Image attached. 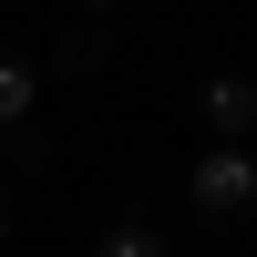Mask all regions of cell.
<instances>
[{
    "label": "cell",
    "instance_id": "5b68a950",
    "mask_svg": "<svg viewBox=\"0 0 257 257\" xmlns=\"http://www.w3.org/2000/svg\"><path fill=\"white\" fill-rule=\"evenodd\" d=\"M93 257H175V247H165V237H155V226H144V216H134V206H123V216H113V226H103V247H93Z\"/></svg>",
    "mask_w": 257,
    "mask_h": 257
},
{
    "label": "cell",
    "instance_id": "6da1fadb",
    "mask_svg": "<svg viewBox=\"0 0 257 257\" xmlns=\"http://www.w3.org/2000/svg\"><path fill=\"white\" fill-rule=\"evenodd\" d=\"M185 196H196L206 226H237L247 206H257V155H247V144H206L196 175H185Z\"/></svg>",
    "mask_w": 257,
    "mask_h": 257
},
{
    "label": "cell",
    "instance_id": "7a4b0ae2",
    "mask_svg": "<svg viewBox=\"0 0 257 257\" xmlns=\"http://www.w3.org/2000/svg\"><path fill=\"white\" fill-rule=\"evenodd\" d=\"M196 123H206L216 144H247V134H257V82L206 72V82H196Z\"/></svg>",
    "mask_w": 257,
    "mask_h": 257
},
{
    "label": "cell",
    "instance_id": "8992f818",
    "mask_svg": "<svg viewBox=\"0 0 257 257\" xmlns=\"http://www.w3.org/2000/svg\"><path fill=\"white\" fill-rule=\"evenodd\" d=\"M0 165H11V175H41V165H52V144H41V134H21V123H11V134H0Z\"/></svg>",
    "mask_w": 257,
    "mask_h": 257
},
{
    "label": "cell",
    "instance_id": "277c9868",
    "mask_svg": "<svg viewBox=\"0 0 257 257\" xmlns=\"http://www.w3.org/2000/svg\"><path fill=\"white\" fill-rule=\"evenodd\" d=\"M31 103H41V72L0 52V134H11V123H31Z\"/></svg>",
    "mask_w": 257,
    "mask_h": 257
},
{
    "label": "cell",
    "instance_id": "52a82bcc",
    "mask_svg": "<svg viewBox=\"0 0 257 257\" xmlns=\"http://www.w3.org/2000/svg\"><path fill=\"white\" fill-rule=\"evenodd\" d=\"M0 237H11V196H0Z\"/></svg>",
    "mask_w": 257,
    "mask_h": 257
},
{
    "label": "cell",
    "instance_id": "3957f363",
    "mask_svg": "<svg viewBox=\"0 0 257 257\" xmlns=\"http://www.w3.org/2000/svg\"><path fill=\"white\" fill-rule=\"evenodd\" d=\"M113 11H123V0H82V21H72V31H62V72H103V52H113Z\"/></svg>",
    "mask_w": 257,
    "mask_h": 257
}]
</instances>
